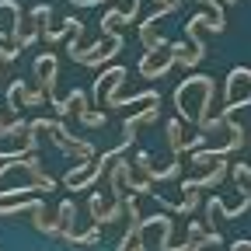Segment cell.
Segmentation results:
<instances>
[{"label":"cell","mask_w":251,"mask_h":251,"mask_svg":"<svg viewBox=\"0 0 251 251\" xmlns=\"http://www.w3.org/2000/svg\"><path fill=\"white\" fill-rule=\"evenodd\" d=\"M199 25H213V18H209L206 11H199L196 18H188V21H185V39L192 42V52L181 56V67H188V70H192L196 63L206 56V46H202V39H199Z\"/></svg>","instance_id":"1"},{"label":"cell","mask_w":251,"mask_h":251,"mask_svg":"<svg viewBox=\"0 0 251 251\" xmlns=\"http://www.w3.org/2000/svg\"><path fill=\"white\" fill-rule=\"evenodd\" d=\"M136 168L143 171V178H147V181H153V185H161V181H168V178H175V175L181 171V161L175 157V161H171L168 168H161V171H157V168L150 164V153H143V150H140V153H136Z\"/></svg>","instance_id":"2"},{"label":"cell","mask_w":251,"mask_h":251,"mask_svg":"<svg viewBox=\"0 0 251 251\" xmlns=\"http://www.w3.org/2000/svg\"><path fill=\"white\" fill-rule=\"evenodd\" d=\"M224 178H227V161H216V168H213L209 175H202V178H185V181H181V188H185V192H199V188L220 185Z\"/></svg>","instance_id":"3"},{"label":"cell","mask_w":251,"mask_h":251,"mask_svg":"<svg viewBox=\"0 0 251 251\" xmlns=\"http://www.w3.org/2000/svg\"><path fill=\"white\" fill-rule=\"evenodd\" d=\"M42 209H46L42 199H25V202H14V206L0 202V220H11V216H21V213H42Z\"/></svg>","instance_id":"4"},{"label":"cell","mask_w":251,"mask_h":251,"mask_svg":"<svg viewBox=\"0 0 251 251\" xmlns=\"http://www.w3.org/2000/svg\"><path fill=\"white\" fill-rule=\"evenodd\" d=\"M168 143H171V153H175V157H181V153L188 150V143L181 140V122H178V119L168 122Z\"/></svg>","instance_id":"5"},{"label":"cell","mask_w":251,"mask_h":251,"mask_svg":"<svg viewBox=\"0 0 251 251\" xmlns=\"http://www.w3.org/2000/svg\"><path fill=\"white\" fill-rule=\"evenodd\" d=\"M230 175H234L237 181H251V168H248L244 161H234V164H230Z\"/></svg>","instance_id":"6"},{"label":"cell","mask_w":251,"mask_h":251,"mask_svg":"<svg viewBox=\"0 0 251 251\" xmlns=\"http://www.w3.org/2000/svg\"><path fill=\"white\" fill-rule=\"evenodd\" d=\"M84 126H105V112H80Z\"/></svg>","instance_id":"7"},{"label":"cell","mask_w":251,"mask_h":251,"mask_svg":"<svg viewBox=\"0 0 251 251\" xmlns=\"http://www.w3.org/2000/svg\"><path fill=\"white\" fill-rule=\"evenodd\" d=\"M227 4H234V0H227Z\"/></svg>","instance_id":"8"}]
</instances>
